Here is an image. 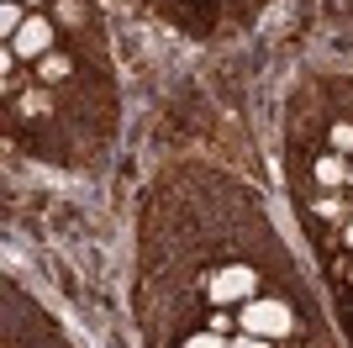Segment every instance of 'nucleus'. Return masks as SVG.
Here are the masks:
<instances>
[{"mask_svg":"<svg viewBox=\"0 0 353 348\" xmlns=\"http://www.w3.org/2000/svg\"><path fill=\"white\" fill-rule=\"evenodd\" d=\"M185 348H232V343H227L221 333H195V338H190Z\"/></svg>","mask_w":353,"mask_h":348,"instance_id":"nucleus-9","label":"nucleus"},{"mask_svg":"<svg viewBox=\"0 0 353 348\" xmlns=\"http://www.w3.org/2000/svg\"><path fill=\"white\" fill-rule=\"evenodd\" d=\"M343 180H348V164H343V153H327V159H316V185L338 190Z\"/></svg>","mask_w":353,"mask_h":348,"instance_id":"nucleus-4","label":"nucleus"},{"mask_svg":"<svg viewBox=\"0 0 353 348\" xmlns=\"http://www.w3.org/2000/svg\"><path fill=\"white\" fill-rule=\"evenodd\" d=\"M48 48H53V27L43 16H27V27L11 37V53H21V58H48Z\"/></svg>","mask_w":353,"mask_h":348,"instance_id":"nucleus-3","label":"nucleus"},{"mask_svg":"<svg viewBox=\"0 0 353 348\" xmlns=\"http://www.w3.org/2000/svg\"><path fill=\"white\" fill-rule=\"evenodd\" d=\"M21 27H27V16H21V6H16V0H6V6H0V32H6V37H16Z\"/></svg>","mask_w":353,"mask_h":348,"instance_id":"nucleus-5","label":"nucleus"},{"mask_svg":"<svg viewBox=\"0 0 353 348\" xmlns=\"http://www.w3.org/2000/svg\"><path fill=\"white\" fill-rule=\"evenodd\" d=\"M316 217H322V222H343V201H338V195L316 201Z\"/></svg>","mask_w":353,"mask_h":348,"instance_id":"nucleus-8","label":"nucleus"},{"mask_svg":"<svg viewBox=\"0 0 353 348\" xmlns=\"http://www.w3.org/2000/svg\"><path fill=\"white\" fill-rule=\"evenodd\" d=\"M32 6H37V0H32Z\"/></svg>","mask_w":353,"mask_h":348,"instance_id":"nucleus-14","label":"nucleus"},{"mask_svg":"<svg viewBox=\"0 0 353 348\" xmlns=\"http://www.w3.org/2000/svg\"><path fill=\"white\" fill-rule=\"evenodd\" d=\"M332 153H348L353 159V122H338V127H332Z\"/></svg>","mask_w":353,"mask_h":348,"instance_id":"nucleus-6","label":"nucleus"},{"mask_svg":"<svg viewBox=\"0 0 353 348\" xmlns=\"http://www.w3.org/2000/svg\"><path fill=\"white\" fill-rule=\"evenodd\" d=\"M253 290H259V280H253V269H243V264H232V269H216L206 285V296L216 306H232V301H253Z\"/></svg>","mask_w":353,"mask_h":348,"instance_id":"nucleus-2","label":"nucleus"},{"mask_svg":"<svg viewBox=\"0 0 353 348\" xmlns=\"http://www.w3.org/2000/svg\"><path fill=\"white\" fill-rule=\"evenodd\" d=\"M348 180H353V159H348Z\"/></svg>","mask_w":353,"mask_h":348,"instance_id":"nucleus-13","label":"nucleus"},{"mask_svg":"<svg viewBox=\"0 0 353 348\" xmlns=\"http://www.w3.org/2000/svg\"><path fill=\"white\" fill-rule=\"evenodd\" d=\"M227 327H232V317H227V306H216V317H211V333L227 338Z\"/></svg>","mask_w":353,"mask_h":348,"instance_id":"nucleus-11","label":"nucleus"},{"mask_svg":"<svg viewBox=\"0 0 353 348\" xmlns=\"http://www.w3.org/2000/svg\"><path fill=\"white\" fill-rule=\"evenodd\" d=\"M43 79H69V58H63V53H48L43 58Z\"/></svg>","mask_w":353,"mask_h":348,"instance_id":"nucleus-7","label":"nucleus"},{"mask_svg":"<svg viewBox=\"0 0 353 348\" xmlns=\"http://www.w3.org/2000/svg\"><path fill=\"white\" fill-rule=\"evenodd\" d=\"M232 348H274V338H259V333H243V338H232Z\"/></svg>","mask_w":353,"mask_h":348,"instance_id":"nucleus-10","label":"nucleus"},{"mask_svg":"<svg viewBox=\"0 0 353 348\" xmlns=\"http://www.w3.org/2000/svg\"><path fill=\"white\" fill-rule=\"evenodd\" d=\"M295 327V317H290V306L285 301H243V333H259V338H285Z\"/></svg>","mask_w":353,"mask_h":348,"instance_id":"nucleus-1","label":"nucleus"},{"mask_svg":"<svg viewBox=\"0 0 353 348\" xmlns=\"http://www.w3.org/2000/svg\"><path fill=\"white\" fill-rule=\"evenodd\" d=\"M343 238H348V248H353V222H348V227H343Z\"/></svg>","mask_w":353,"mask_h":348,"instance_id":"nucleus-12","label":"nucleus"}]
</instances>
